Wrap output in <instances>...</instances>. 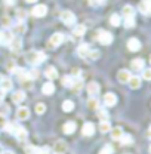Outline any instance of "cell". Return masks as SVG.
I'll use <instances>...</instances> for the list:
<instances>
[{"label": "cell", "mask_w": 151, "mask_h": 154, "mask_svg": "<svg viewBox=\"0 0 151 154\" xmlns=\"http://www.w3.org/2000/svg\"><path fill=\"white\" fill-rule=\"evenodd\" d=\"M25 59L31 65H39V64H42L46 59V55L43 52H39V51H31V52H28L25 55Z\"/></svg>", "instance_id": "cell-1"}, {"label": "cell", "mask_w": 151, "mask_h": 154, "mask_svg": "<svg viewBox=\"0 0 151 154\" xmlns=\"http://www.w3.org/2000/svg\"><path fill=\"white\" fill-rule=\"evenodd\" d=\"M61 21L65 24V25H74L76 24V15L71 11H64L61 14Z\"/></svg>", "instance_id": "cell-2"}, {"label": "cell", "mask_w": 151, "mask_h": 154, "mask_svg": "<svg viewBox=\"0 0 151 154\" xmlns=\"http://www.w3.org/2000/svg\"><path fill=\"white\" fill-rule=\"evenodd\" d=\"M12 134L17 136V139L19 141H25L27 139V131H25V128H22V126H19V125H14V129H12Z\"/></svg>", "instance_id": "cell-3"}, {"label": "cell", "mask_w": 151, "mask_h": 154, "mask_svg": "<svg viewBox=\"0 0 151 154\" xmlns=\"http://www.w3.org/2000/svg\"><path fill=\"white\" fill-rule=\"evenodd\" d=\"M98 40L101 45H111L113 43V34L108 31H98Z\"/></svg>", "instance_id": "cell-4"}, {"label": "cell", "mask_w": 151, "mask_h": 154, "mask_svg": "<svg viewBox=\"0 0 151 154\" xmlns=\"http://www.w3.org/2000/svg\"><path fill=\"white\" fill-rule=\"evenodd\" d=\"M62 42H64V34H62V33H55V34H52V36H51L48 45H49V48H52V49H54V48H58Z\"/></svg>", "instance_id": "cell-5"}, {"label": "cell", "mask_w": 151, "mask_h": 154, "mask_svg": "<svg viewBox=\"0 0 151 154\" xmlns=\"http://www.w3.org/2000/svg\"><path fill=\"white\" fill-rule=\"evenodd\" d=\"M31 14H33V17H36V18H42V17H45V15L48 14V8H46L45 5H37V6L33 8Z\"/></svg>", "instance_id": "cell-6"}, {"label": "cell", "mask_w": 151, "mask_h": 154, "mask_svg": "<svg viewBox=\"0 0 151 154\" xmlns=\"http://www.w3.org/2000/svg\"><path fill=\"white\" fill-rule=\"evenodd\" d=\"M12 38H14V33L9 30H5L0 33V43H3V45H9L12 42Z\"/></svg>", "instance_id": "cell-7"}, {"label": "cell", "mask_w": 151, "mask_h": 154, "mask_svg": "<svg viewBox=\"0 0 151 154\" xmlns=\"http://www.w3.org/2000/svg\"><path fill=\"white\" fill-rule=\"evenodd\" d=\"M70 89H71L74 94H79V92L83 89V83H82V79H80V77H76V79H73V80H71Z\"/></svg>", "instance_id": "cell-8"}, {"label": "cell", "mask_w": 151, "mask_h": 154, "mask_svg": "<svg viewBox=\"0 0 151 154\" xmlns=\"http://www.w3.org/2000/svg\"><path fill=\"white\" fill-rule=\"evenodd\" d=\"M104 104H105L107 107H114V105L117 104V96L114 95L113 92L105 94V95H104Z\"/></svg>", "instance_id": "cell-9"}, {"label": "cell", "mask_w": 151, "mask_h": 154, "mask_svg": "<svg viewBox=\"0 0 151 154\" xmlns=\"http://www.w3.org/2000/svg\"><path fill=\"white\" fill-rule=\"evenodd\" d=\"M82 134L85 135V136H92V135L95 134V125L92 123V122L85 123L83 128H82Z\"/></svg>", "instance_id": "cell-10"}, {"label": "cell", "mask_w": 151, "mask_h": 154, "mask_svg": "<svg viewBox=\"0 0 151 154\" xmlns=\"http://www.w3.org/2000/svg\"><path fill=\"white\" fill-rule=\"evenodd\" d=\"M144 65H145V62L141 58H135L132 62H131V68H132L133 71H142L144 70Z\"/></svg>", "instance_id": "cell-11"}, {"label": "cell", "mask_w": 151, "mask_h": 154, "mask_svg": "<svg viewBox=\"0 0 151 154\" xmlns=\"http://www.w3.org/2000/svg\"><path fill=\"white\" fill-rule=\"evenodd\" d=\"M128 49L131 51V52H136V51H139L141 49V42L138 40V38H129L128 40Z\"/></svg>", "instance_id": "cell-12"}, {"label": "cell", "mask_w": 151, "mask_h": 154, "mask_svg": "<svg viewBox=\"0 0 151 154\" xmlns=\"http://www.w3.org/2000/svg\"><path fill=\"white\" fill-rule=\"evenodd\" d=\"M139 12L144 15H148L151 12V0H142L139 3Z\"/></svg>", "instance_id": "cell-13"}, {"label": "cell", "mask_w": 151, "mask_h": 154, "mask_svg": "<svg viewBox=\"0 0 151 154\" xmlns=\"http://www.w3.org/2000/svg\"><path fill=\"white\" fill-rule=\"evenodd\" d=\"M86 89H88V94L91 96H96L99 94V89H101V88H99V85H98L96 82H91V83L88 85Z\"/></svg>", "instance_id": "cell-14"}, {"label": "cell", "mask_w": 151, "mask_h": 154, "mask_svg": "<svg viewBox=\"0 0 151 154\" xmlns=\"http://www.w3.org/2000/svg\"><path fill=\"white\" fill-rule=\"evenodd\" d=\"M28 117H30V110L27 107H19L18 110H17V119H19V120H27Z\"/></svg>", "instance_id": "cell-15"}, {"label": "cell", "mask_w": 151, "mask_h": 154, "mask_svg": "<svg viewBox=\"0 0 151 154\" xmlns=\"http://www.w3.org/2000/svg\"><path fill=\"white\" fill-rule=\"evenodd\" d=\"M76 123L74 122H67L64 126H62V132L65 135H71V134H74V131H76Z\"/></svg>", "instance_id": "cell-16"}, {"label": "cell", "mask_w": 151, "mask_h": 154, "mask_svg": "<svg viewBox=\"0 0 151 154\" xmlns=\"http://www.w3.org/2000/svg\"><path fill=\"white\" fill-rule=\"evenodd\" d=\"M89 52H91V48H89V45H88V43L80 45V46H79V49H77V55H80L82 58H86Z\"/></svg>", "instance_id": "cell-17"}, {"label": "cell", "mask_w": 151, "mask_h": 154, "mask_svg": "<svg viewBox=\"0 0 151 154\" xmlns=\"http://www.w3.org/2000/svg\"><path fill=\"white\" fill-rule=\"evenodd\" d=\"M9 46H11V49H12L14 52H18L19 49H21V46H22V40H21V37H15V36H14L12 42L9 43Z\"/></svg>", "instance_id": "cell-18"}, {"label": "cell", "mask_w": 151, "mask_h": 154, "mask_svg": "<svg viewBox=\"0 0 151 154\" xmlns=\"http://www.w3.org/2000/svg\"><path fill=\"white\" fill-rule=\"evenodd\" d=\"M131 79V73L128 70H120L119 74H117V80L120 83H128V80Z\"/></svg>", "instance_id": "cell-19"}, {"label": "cell", "mask_w": 151, "mask_h": 154, "mask_svg": "<svg viewBox=\"0 0 151 154\" xmlns=\"http://www.w3.org/2000/svg\"><path fill=\"white\" fill-rule=\"evenodd\" d=\"M42 92H43L45 95H52V94L55 92V86H54V83H51V82L45 83V85L42 86Z\"/></svg>", "instance_id": "cell-20"}, {"label": "cell", "mask_w": 151, "mask_h": 154, "mask_svg": "<svg viewBox=\"0 0 151 154\" xmlns=\"http://www.w3.org/2000/svg\"><path fill=\"white\" fill-rule=\"evenodd\" d=\"M12 99H14V102H15V104H21V102H24V101H25V92H22V91H17V92H14Z\"/></svg>", "instance_id": "cell-21"}, {"label": "cell", "mask_w": 151, "mask_h": 154, "mask_svg": "<svg viewBox=\"0 0 151 154\" xmlns=\"http://www.w3.org/2000/svg\"><path fill=\"white\" fill-rule=\"evenodd\" d=\"M45 76L48 77L49 80H54V79H57V77H58L57 68H55V67H52V65H51V67H48V68H46V71H45Z\"/></svg>", "instance_id": "cell-22"}, {"label": "cell", "mask_w": 151, "mask_h": 154, "mask_svg": "<svg viewBox=\"0 0 151 154\" xmlns=\"http://www.w3.org/2000/svg\"><path fill=\"white\" fill-rule=\"evenodd\" d=\"M120 144L122 145H132L133 144V138H132V135H129V134H123L122 136H120Z\"/></svg>", "instance_id": "cell-23"}, {"label": "cell", "mask_w": 151, "mask_h": 154, "mask_svg": "<svg viewBox=\"0 0 151 154\" xmlns=\"http://www.w3.org/2000/svg\"><path fill=\"white\" fill-rule=\"evenodd\" d=\"M128 85L132 88V89H138L141 86V79L138 76H131V79L128 80Z\"/></svg>", "instance_id": "cell-24"}, {"label": "cell", "mask_w": 151, "mask_h": 154, "mask_svg": "<svg viewBox=\"0 0 151 154\" xmlns=\"http://www.w3.org/2000/svg\"><path fill=\"white\" fill-rule=\"evenodd\" d=\"M25 30H27V27H25L24 21H18V22L14 25V33H15V34H22V33H25Z\"/></svg>", "instance_id": "cell-25"}, {"label": "cell", "mask_w": 151, "mask_h": 154, "mask_svg": "<svg viewBox=\"0 0 151 154\" xmlns=\"http://www.w3.org/2000/svg\"><path fill=\"white\" fill-rule=\"evenodd\" d=\"M85 33H86V27L82 24L74 27V30H73V36H76V37H82V36H85Z\"/></svg>", "instance_id": "cell-26"}, {"label": "cell", "mask_w": 151, "mask_h": 154, "mask_svg": "<svg viewBox=\"0 0 151 154\" xmlns=\"http://www.w3.org/2000/svg\"><path fill=\"white\" fill-rule=\"evenodd\" d=\"M0 88H2L3 92H9V91H12V82L8 80V79H3L2 83H0Z\"/></svg>", "instance_id": "cell-27"}, {"label": "cell", "mask_w": 151, "mask_h": 154, "mask_svg": "<svg viewBox=\"0 0 151 154\" xmlns=\"http://www.w3.org/2000/svg\"><path fill=\"white\" fill-rule=\"evenodd\" d=\"M110 129H111L110 122H108V120H101V123H99V131H101L102 134H107V132H110Z\"/></svg>", "instance_id": "cell-28"}, {"label": "cell", "mask_w": 151, "mask_h": 154, "mask_svg": "<svg viewBox=\"0 0 151 154\" xmlns=\"http://www.w3.org/2000/svg\"><path fill=\"white\" fill-rule=\"evenodd\" d=\"M123 15H125V18H126V17H135V9H133L132 5L123 6Z\"/></svg>", "instance_id": "cell-29"}, {"label": "cell", "mask_w": 151, "mask_h": 154, "mask_svg": "<svg viewBox=\"0 0 151 154\" xmlns=\"http://www.w3.org/2000/svg\"><path fill=\"white\" fill-rule=\"evenodd\" d=\"M67 150V145L64 144V141H58L55 145V154H64Z\"/></svg>", "instance_id": "cell-30"}, {"label": "cell", "mask_w": 151, "mask_h": 154, "mask_svg": "<svg viewBox=\"0 0 151 154\" xmlns=\"http://www.w3.org/2000/svg\"><path fill=\"white\" fill-rule=\"evenodd\" d=\"M73 110H74V102H73V101H64V102H62V111L70 113V111H73Z\"/></svg>", "instance_id": "cell-31"}, {"label": "cell", "mask_w": 151, "mask_h": 154, "mask_svg": "<svg viewBox=\"0 0 151 154\" xmlns=\"http://www.w3.org/2000/svg\"><path fill=\"white\" fill-rule=\"evenodd\" d=\"M88 107H89V108H92V110H98L99 102H98L96 96H91V98L88 99Z\"/></svg>", "instance_id": "cell-32"}, {"label": "cell", "mask_w": 151, "mask_h": 154, "mask_svg": "<svg viewBox=\"0 0 151 154\" xmlns=\"http://www.w3.org/2000/svg\"><path fill=\"white\" fill-rule=\"evenodd\" d=\"M11 114V108H9V105H5V104H0V117H9Z\"/></svg>", "instance_id": "cell-33"}, {"label": "cell", "mask_w": 151, "mask_h": 154, "mask_svg": "<svg viewBox=\"0 0 151 154\" xmlns=\"http://www.w3.org/2000/svg\"><path fill=\"white\" fill-rule=\"evenodd\" d=\"M110 24L113 25V27H119L120 24H122V18H120V15H111L110 17Z\"/></svg>", "instance_id": "cell-34"}, {"label": "cell", "mask_w": 151, "mask_h": 154, "mask_svg": "<svg viewBox=\"0 0 151 154\" xmlns=\"http://www.w3.org/2000/svg\"><path fill=\"white\" fill-rule=\"evenodd\" d=\"M110 131H111V138L113 139H120V136L123 135L122 128H114V129H110Z\"/></svg>", "instance_id": "cell-35"}, {"label": "cell", "mask_w": 151, "mask_h": 154, "mask_svg": "<svg viewBox=\"0 0 151 154\" xmlns=\"http://www.w3.org/2000/svg\"><path fill=\"white\" fill-rule=\"evenodd\" d=\"M98 117H99L101 120H108V119H110V114H108V111H107V110L99 108V110H98Z\"/></svg>", "instance_id": "cell-36"}, {"label": "cell", "mask_w": 151, "mask_h": 154, "mask_svg": "<svg viewBox=\"0 0 151 154\" xmlns=\"http://www.w3.org/2000/svg\"><path fill=\"white\" fill-rule=\"evenodd\" d=\"M125 27H126V28L135 27V17H126V18H125Z\"/></svg>", "instance_id": "cell-37"}, {"label": "cell", "mask_w": 151, "mask_h": 154, "mask_svg": "<svg viewBox=\"0 0 151 154\" xmlns=\"http://www.w3.org/2000/svg\"><path fill=\"white\" fill-rule=\"evenodd\" d=\"M25 154H39V147L27 145V147H25Z\"/></svg>", "instance_id": "cell-38"}, {"label": "cell", "mask_w": 151, "mask_h": 154, "mask_svg": "<svg viewBox=\"0 0 151 154\" xmlns=\"http://www.w3.org/2000/svg\"><path fill=\"white\" fill-rule=\"evenodd\" d=\"M27 76H28V80H34V79H37L39 77V70L33 68V70L27 71Z\"/></svg>", "instance_id": "cell-39"}, {"label": "cell", "mask_w": 151, "mask_h": 154, "mask_svg": "<svg viewBox=\"0 0 151 154\" xmlns=\"http://www.w3.org/2000/svg\"><path fill=\"white\" fill-rule=\"evenodd\" d=\"M71 80H73V77L71 76H64L62 77V86H64V88H70Z\"/></svg>", "instance_id": "cell-40"}, {"label": "cell", "mask_w": 151, "mask_h": 154, "mask_svg": "<svg viewBox=\"0 0 151 154\" xmlns=\"http://www.w3.org/2000/svg\"><path fill=\"white\" fill-rule=\"evenodd\" d=\"M17 18H18V21H24V19L27 18V12L24 9H18L17 11Z\"/></svg>", "instance_id": "cell-41"}, {"label": "cell", "mask_w": 151, "mask_h": 154, "mask_svg": "<svg viewBox=\"0 0 151 154\" xmlns=\"http://www.w3.org/2000/svg\"><path fill=\"white\" fill-rule=\"evenodd\" d=\"M98 57H99V52H98V51H92V49H91V52L88 54L86 59H92V61H95V59H98Z\"/></svg>", "instance_id": "cell-42"}, {"label": "cell", "mask_w": 151, "mask_h": 154, "mask_svg": "<svg viewBox=\"0 0 151 154\" xmlns=\"http://www.w3.org/2000/svg\"><path fill=\"white\" fill-rule=\"evenodd\" d=\"M45 111H46V105L42 104V102H39L37 105H36V113H37V114H43Z\"/></svg>", "instance_id": "cell-43"}, {"label": "cell", "mask_w": 151, "mask_h": 154, "mask_svg": "<svg viewBox=\"0 0 151 154\" xmlns=\"http://www.w3.org/2000/svg\"><path fill=\"white\" fill-rule=\"evenodd\" d=\"M99 154H113V147L111 145H104V148H101Z\"/></svg>", "instance_id": "cell-44"}, {"label": "cell", "mask_w": 151, "mask_h": 154, "mask_svg": "<svg viewBox=\"0 0 151 154\" xmlns=\"http://www.w3.org/2000/svg\"><path fill=\"white\" fill-rule=\"evenodd\" d=\"M105 3H107V0H89V5L91 6H102Z\"/></svg>", "instance_id": "cell-45"}, {"label": "cell", "mask_w": 151, "mask_h": 154, "mask_svg": "<svg viewBox=\"0 0 151 154\" xmlns=\"http://www.w3.org/2000/svg\"><path fill=\"white\" fill-rule=\"evenodd\" d=\"M3 128H5V131H6V132L12 134V129H14V123H11V122H6Z\"/></svg>", "instance_id": "cell-46"}, {"label": "cell", "mask_w": 151, "mask_h": 154, "mask_svg": "<svg viewBox=\"0 0 151 154\" xmlns=\"http://www.w3.org/2000/svg\"><path fill=\"white\" fill-rule=\"evenodd\" d=\"M144 71V79L145 80H150L151 79V70L150 68H145V70H142Z\"/></svg>", "instance_id": "cell-47"}, {"label": "cell", "mask_w": 151, "mask_h": 154, "mask_svg": "<svg viewBox=\"0 0 151 154\" xmlns=\"http://www.w3.org/2000/svg\"><path fill=\"white\" fill-rule=\"evenodd\" d=\"M5 3L9 5V6H12V5H15V0H5Z\"/></svg>", "instance_id": "cell-48"}, {"label": "cell", "mask_w": 151, "mask_h": 154, "mask_svg": "<svg viewBox=\"0 0 151 154\" xmlns=\"http://www.w3.org/2000/svg\"><path fill=\"white\" fill-rule=\"evenodd\" d=\"M25 2H27V3H36L37 0H25Z\"/></svg>", "instance_id": "cell-49"}, {"label": "cell", "mask_w": 151, "mask_h": 154, "mask_svg": "<svg viewBox=\"0 0 151 154\" xmlns=\"http://www.w3.org/2000/svg\"><path fill=\"white\" fill-rule=\"evenodd\" d=\"M2 102H3V95L0 94V104H2Z\"/></svg>", "instance_id": "cell-50"}, {"label": "cell", "mask_w": 151, "mask_h": 154, "mask_svg": "<svg viewBox=\"0 0 151 154\" xmlns=\"http://www.w3.org/2000/svg\"><path fill=\"white\" fill-rule=\"evenodd\" d=\"M3 154H15V153H12V151H5Z\"/></svg>", "instance_id": "cell-51"}, {"label": "cell", "mask_w": 151, "mask_h": 154, "mask_svg": "<svg viewBox=\"0 0 151 154\" xmlns=\"http://www.w3.org/2000/svg\"><path fill=\"white\" fill-rule=\"evenodd\" d=\"M54 154H55V153H54Z\"/></svg>", "instance_id": "cell-52"}]
</instances>
